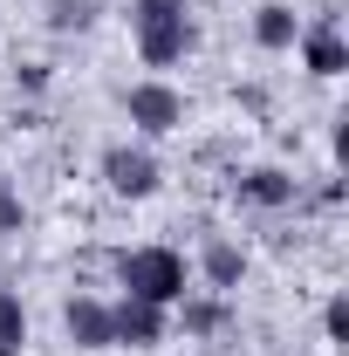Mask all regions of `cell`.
<instances>
[{"label":"cell","mask_w":349,"mask_h":356,"mask_svg":"<svg viewBox=\"0 0 349 356\" xmlns=\"http://www.w3.org/2000/svg\"><path fill=\"white\" fill-rule=\"evenodd\" d=\"M131 42L144 69H178L192 55V7L185 0H131Z\"/></svg>","instance_id":"cell-1"},{"label":"cell","mask_w":349,"mask_h":356,"mask_svg":"<svg viewBox=\"0 0 349 356\" xmlns=\"http://www.w3.org/2000/svg\"><path fill=\"white\" fill-rule=\"evenodd\" d=\"M199 281H206V295H233V288L247 281V247L226 240V233H213V240L199 247Z\"/></svg>","instance_id":"cell-7"},{"label":"cell","mask_w":349,"mask_h":356,"mask_svg":"<svg viewBox=\"0 0 349 356\" xmlns=\"http://www.w3.org/2000/svg\"><path fill=\"white\" fill-rule=\"evenodd\" d=\"M28 350V309H21V295L0 281V356H21Z\"/></svg>","instance_id":"cell-12"},{"label":"cell","mask_w":349,"mask_h":356,"mask_svg":"<svg viewBox=\"0 0 349 356\" xmlns=\"http://www.w3.org/2000/svg\"><path fill=\"white\" fill-rule=\"evenodd\" d=\"M302 69L308 76H322V83H336V76H343L349 69V42H343V28H336V21H315V28H302Z\"/></svg>","instance_id":"cell-8"},{"label":"cell","mask_w":349,"mask_h":356,"mask_svg":"<svg viewBox=\"0 0 349 356\" xmlns=\"http://www.w3.org/2000/svg\"><path fill=\"white\" fill-rule=\"evenodd\" d=\"M124 117H131L137 137H172V131H185V96L165 76H144V83L124 89Z\"/></svg>","instance_id":"cell-3"},{"label":"cell","mask_w":349,"mask_h":356,"mask_svg":"<svg viewBox=\"0 0 349 356\" xmlns=\"http://www.w3.org/2000/svg\"><path fill=\"white\" fill-rule=\"evenodd\" d=\"M117 288L131 302H151V309H178L192 295V267H185L178 247H131L117 261Z\"/></svg>","instance_id":"cell-2"},{"label":"cell","mask_w":349,"mask_h":356,"mask_svg":"<svg viewBox=\"0 0 349 356\" xmlns=\"http://www.w3.org/2000/svg\"><path fill=\"white\" fill-rule=\"evenodd\" d=\"M254 42H261L267 55H288V48L302 42V21H295V7H288V0H267V7H254Z\"/></svg>","instance_id":"cell-10"},{"label":"cell","mask_w":349,"mask_h":356,"mask_svg":"<svg viewBox=\"0 0 349 356\" xmlns=\"http://www.w3.org/2000/svg\"><path fill=\"white\" fill-rule=\"evenodd\" d=\"M240 199L261 206V213H281V206L302 199V178L281 172V165H247V172H240Z\"/></svg>","instance_id":"cell-9"},{"label":"cell","mask_w":349,"mask_h":356,"mask_svg":"<svg viewBox=\"0 0 349 356\" xmlns=\"http://www.w3.org/2000/svg\"><path fill=\"white\" fill-rule=\"evenodd\" d=\"M96 172H103V185H110L117 199H151V192L165 185V165H158L151 144H110V151L96 158Z\"/></svg>","instance_id":"cell-4"},{"label":"cell","mask_w":349,"mask_h":356,"mask_svg":"<svg viewBox=\"0 0 349 356\" xmlns=\"http://www.w3.org/2000/svg\"><path fill=\"white\" fill-rule=\"evenodd\" d=\"M110 329H117V350H158L172 336V309H151V302L117 295L110 302Z\"/></svg>","instance_id":"cell-6"},{"label":"cell","mask_w":349,"mask_h":356,"mask_svg":"<svg viewBox=\"0 0 349 356\" xmlns=\"http://www.w3.org/2000/svg\"><path fill=\"white\" fill-rule=\"evenodd\" d=\"M62 336H69V343H76L83 356L117 350V329H110V302H103V295H69V302H62Z\"/></svg>","instance_id":"cell-5"},{"label":"cell","mask_w":349,"mask_h":356,"mask_svg":"<svg viewBox=\"0 0 349 356\" xmlns=\"http://www.w3.org/2000/svg\"><path fill=\"white\" fill-rule=\"evenodd\" d=\"M178 322H185L192 343H206V336H219V329L233 322V295H185V302H178Z\"/></svg>","instance_id":"cell-11"},{"label":"cell","mask_w":349,"mask_h":356,"mask_svg":"<svg viewBox=\"0 0 349 356\" xmlns=\"http://www.w3.org/2000/svg\"><path fill=\"white\" fill-rule=\"evenodd\" d=\"M322 336H329V350H349V295H329V309H322Z\"/></svg>","instance_id":"cell-15"},{"label":"cell","mask_w":349,"mask_h":356,"mask_svg":"<svg viewBox=\"0 0 349 356\" xmlns=\"http://www.w3.org/2000/svg\"><path fill=\"white\" fill-rule=\"evenodd\" d=\"M96 21V0H48V28L55 35H83Z\"/></svg>","instance_id":"cell-13"},{"label":"cell","mask_w":349,"mask_h":356,"mask_svg":"<svg viewBox=\"0 0 349 356\" xmlns=\"http://www.w3.org/2000/svg\"><path fill=\"white\" fill-rule=\"evenodd\" d=\"M28 233V206L14 192V178H0V240H21Z\"/></svg>","instance_id":"cell-14"}]
</instances>
